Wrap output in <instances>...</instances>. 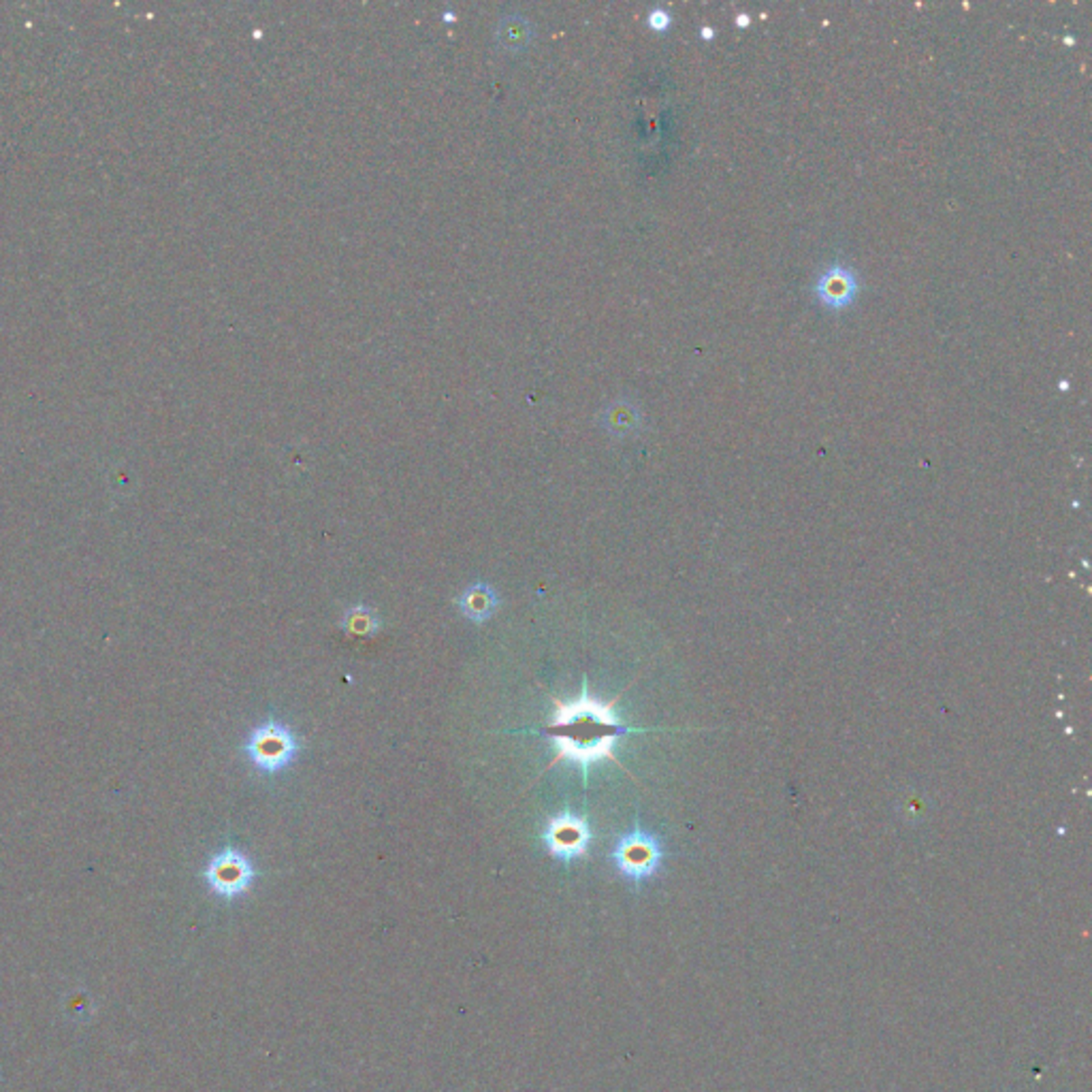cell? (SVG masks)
Listing matches in <instances>:
<instances>
[{
  "mask_svg": "<svg viewBox=\"0 0 1092 1092\" xmlns=\"http://www.w3.org/2000/svg\"><path fill=\"white\" fill-rule=\"evenodd\" d=\"M297 749L299 745L293 732L286 725L274 722V719L254 728L250 739L246 742V753L250 755L254 766L267 772L286 769L293 761L294 753H297Z\"/></svg>",
  "mask_w": 1092,
  "mask_h": 1092,
  "instance_id": "3957f363",
  "label": "cell"
},
{
  "mask_svg": "<svg viewBox=\"0 0 1092 1092\" xmlns=\"http://www.w3.org/2000/svg\"><path fill=\"white\" fill-rule=\"evenodd\" d=\"M649 23H651V28L655 31H666V28L670 26V14H666L664 9H655L651 15H649Z\"/></svg>",
  "mask_w": 1092,
  "mask_h": 1092,
  "instance_id": "8fae6325",
  "label": "cell"
},
{
  "mask_svg": "<svg viewBox=\"0 0 1092 1092\" xmlns=\"http://www.w3.org/2000/svg\"><path fill=\"white\" fill-rule=\"evenodd\" d=\"M612 862L617 871L631 883H642L651 879L662 869L664 847L662 841L636 826L628 835H623L612 849Z\"/></svg>",
  "mask_w": 1092,
  "mask_h": 1092,
  "instance_id": "7a4b0ae2",
  "label": "cell"
},
{
  "mask_svg": "<svg viewBox=\"0 0 1092 1092\" xmlns=\"http://www.w3.org/2000/svg\"><path fill=\"white\" fill-rule=\"evenodd\" d=\"M555 747L553 766L570 760L581 766L583 775L595 761L615 760V745L619 739L631 732H645L619 722L612 705L595 700L587 692V681L583 683L581 698L562 702L555 698L551 722L540 730Z\"/></svg>",
  "mask_w": 1092,
  "mask_h": 1092,
  "instance_id": "6da1fadb",
  "label": "cell"
},
{
  "mask_svg": "<svg viewBox=\"0 0 1092 1092\" xmlns=\"http://www.w3.org/2000/svg\"><path fill=\"white\" fill-rule=\"evenodd\" d=\"M736 23H739V26H747V23H749L747 15H739V20H736Z\"/></svg>",
  "mask_w": 1092,
  "mask_h": 1092,
  "instance_id": "7c38bea8",
  "label": "cell"
},
{
  "mask_svg": "<svg viewBox=\"0 0 1092 1092\" xmlns=\"http://www.w3.org/2000/svg\"><path fill=\"white\" fill-rule=\"evenodd\" d=\"M542 841L553 858L570 862L587 854L589 843H592V828L585 817L564 811L548 819L545 832H542Z\"/></svg>",
  "mask_w": 1092,
  "mask_h": 1092,
  "instance_id": "5b68a950",
  "label": "cell"
},
{
  "mask_svg": "<svg viewBox=\"0 0 1092 1092\" xmlns=\"http://www.w3.org/2000/svg\"><path fill=\"white\" fill-rule=\"evenodd\" d=\"M604 425L611 434H631L640 425V410L630 399H617L604 410Z\"/></svg>",
  "mask_w": 1092,
  "mask_h": 1092,
  "instance_id": "9c48e42d",
  "label": "cell"
},
{
  "mask_svg": "<svg viewBox=\"0 0 1092 1092\" xmlns=\"http://www.w3.org/2000/svg\"><path fill=\"white\" fill-rule=\"evenodd\" d=\"M254 877H257V871H254L250 858L233 847L216 854L205 869V882L211 892L227 901L244 896L252 888Z\"/></svg>",
  "mask_w": 1092,
  "mask_h": 1092,
  "instance_id": "277c9868",
  "label": "cell"
},
{
  "mask_svg": "<svg viewBox=\"0 0 1092 1092\" xmlns=\"http://www.w3.org/2000/svg\"><path fill=\"white\" fill-rule=\"evenodd\" d=\"M858 291H860V282H858V275H855V271H852L847 265H841V263H835V265H830L828 269H824L822 274L817 275L816 286H813L816 299L822 305H826L828 310L849 308V305L855 301V297H858Z\"/></svg>",
  "mask_w": 1092,
  "mask_h": 1092,
  "instance_id": "8992f818",
  "label": "cell"
},
{
  "mask_svg": "<svg viewBox=\"0 0 1092 1092\" xmlns=\"http://www.w3.org/2000/svg\"><path fill=\"white\" fill-rule=\"evenodd\" d=\"M711 37H713L711 28H705V31H702V39H711Z\"/></svg>",
  "mask_w": 1092,
  "mask_h": 1092,
  "instance_id": "4fadbf2b",
  "label": "cell"
},
{
  "mask_svg": "<svg viewBox=\"0 0 1092 1092\" xmlns=\"http://www.w3.org/2000/svg\"><path fill=\"white\" fill-rule=\"evenodd\" d=\"M341 628H344L346 634H350V636H359V639H371V636H376L378 630H380V617H378V612L374 611V608H369L365 604H357L346 611L344 619H341Z\"/></svg>",
  "mask_w": 1092,
  "mask_h": 1092,
  "instance_id": "30bf717a",
  "label": "cell"
},
{
  "mask_svg": "<svg viewBox=\"0 0 1092 1092\" xmlns=\"http://www.w3.org/2000/svg\"><path fill=\"white\" fill-rule=\"evenodd\" d=\"M498 593L485 583H476L457 598V606L465 619L474 623H485L498 611Z\"/></svg>",
  "mask_w": 1092,
  "mask_h": 1092,
  "instance_id": "52a82bcc",
  "label": "cell"
},
{
  "mask_svg": "<svg viewBox=\"0 0 1092 1092\" xmlns=\"http://www.w3.org/2000/svg\"><path fill=\"white\" fill-rule=\"evenodd\" d=\"M495 39H498V43L501 47H506V50H510V51L523 50V47L527 45L531 39V23L527 17H523V15L501 17L498 23V33H495Z\"/></svg>",
  "mask_w": 1092,
  "mask_h": 1092,
  "instance_id": "ba28073f",
  "label": "cell"
}]
</instances>
